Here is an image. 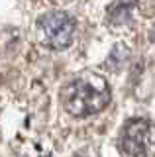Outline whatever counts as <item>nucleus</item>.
<instances>
[{"instance_id":"nucleus-1","label":"nucleus","mask_w":155,"mask_h":157,"mask_svg":"<svg viewBox=\"0 0 155 157\" xmlns=\"http://www.w3.org/2000/svg\"><path fill=\"white\" fill-rule=\"evenodd\" d=\"M112 92L100 75L83 73L63 88V106L71 116H90L108 106Z\"/></svg>"},{"instance_id":"nucleus-2","label":"nucleus","mask_w":155,"mask_h":157,"mask_svg":"<svg viewBox=\"0 0 155 157\" xmlns=\"http://www.w3.org/2000/svg\"><path fill=\"white\" fill-rule=\"evenodd\" d=\"M120 153L124 157H155V124L134 118L120 136Z\"/></svg>"},{"instance_id":"nucleus-3","label":"nucleus","mask_w":155,"mask_h":157,"mask_svg":"<svg viewBox=\"0 0 155 157\" xmlns=\"http://www.w3.org/2000/svg\"><path fill=\"white\" fill-rule=\"evenodd\" d=\"M75 33V22L65 12H47L37 20V36L43 45L65 49Z\"/></svg>"},{"instance_id":"nucleus-4","label":"nucleus","mask_w":155,"mask_h":157,"mask_svg":"<svg viewBox=\"0 0 155 157\" xmlns=\"http://www.w3.org/2000/svg\"><path fill=\"white\" fill-rule=\"evenodd\" d=\"M130 18H132V4L118 2L108 8V20L114 26H126L130 22Z\"/></svg>"},{"instance_id":"nucleus-5","label":"nucleus","mask_w":155,"mask_h":157,"mask_svg":"<svg viewBox=\"0 0 155 157\" xmlns=\"http://www.w3.org/2000/svg\"><path fill=\"white\" fill-rule=\"evenodd\" d=\"M128 55H130L128 47L122 45V43H118V45L112 49V53H110V59H108V63H106V67H108V69H114V71H118V69L126 63Z\"/></svg>"},{"instance_id":"nucleus-6","label":"nucleus","mask_w":155,"mask_h":157,"mask_svg":"<svg viewBox=\"0 0 155 157\" xmlns=\"http://www.w3.org/2000/svg\"><path fill=\"white\" fill-rule=\"evenodd\" d=\"M75 157H100V155H98L96 149H85V151H81V153H77Z\"/></svg>"}]
</instances>
